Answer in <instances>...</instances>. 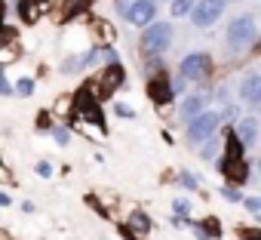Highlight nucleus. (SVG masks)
<instances>
[{"label":"nucleus","instance_id":"nucleus-40","mask_svg":"<svg viewBox=\"0 0 261 240\" xmlns=\"http://www.w3.org/2000/svg\"><path fill=\"white\" fill-rule=\"evenodd\" d=\"M4 10H7V4H4V0H0V16H4Z\"/></svg>","mask_w":261,"mask_h":240},{"label":"nucleus","instance_id":"nucleus-2","mask_svg":"<svg viewBox=\"0 0 261 240\" xmlns=\"http://www.w3.org/2000/svg\"><path fill=\"white\" fill-rule=\"evenodd\" d=\"M172 37H175V28L169 22H151L142 31L139 50L145 53V59H163V53L172 46Z\"/></svg>","mask_w":261,"mask_h":240},{"label":"nucleus","instance_id":"nucleus-3","mask_svg":"<svg viewBox=\"0 0 261 240\" xmlns=\"http://www.w3.org/2000/svg\"><path fill=\"white\" fill-rule=\"evenodd\" d=\"M71 114H74L77 124H98V127H105L101 102H98L86 86H80L77 92H71Z\"/></svg>","mask_w":261,"mask_h":240},{"label":"nucleus","instance_id":"nucleus-29","mask_svg":"<svg viewBox=\"0 0 261 240\" xmlns=\"http://www.w3.org/2000/svg\"><path fill=\"white\" fill-rule=\"evenodd\" d=\"M49 136H53V139H56L62 148L71 142V130H65V127H53V130H49Z\"/></svg>","mask_w":261,"mask_h":240},{"label":"nucleus","instance_id":"nucleus-19","mask_svg":"<svg viewBox=\"0 0 261 240\" xmlns=\"http://www.w3.org/2000/svg\"><path fill=\"white\" fill-rule=\"evenodd\" d=\"M221 142H224V160H243V157H246V148H243V142L237 139L233 127H224Z\"/></svg>","mask_w":261,"mask_h":240},{"label":"nucleus","instance_id":"nucleus-10","mask_svg":"<svg viewBox=\"0 0 261 240\" xmlns=\"http://www.w3.org/2000/svg\"><path fill=\"white\" fill-rule=\"evenodd\" d=\"M237 99L246 102L249 108H258L261 105V74L258 71H246L243 80L237 83Z\"/></svg>","mask_w":261,"mask_h":240},{"label":"nucleus","instance_id":"nucleus-1","mask_svg":"<svg viewBox=\"0 0 261 240\" xmlns=\"http://www.w3.org/2000/svg\"><path fill=\"white\" fill-rule=\"evenodd\" d=\"M255 43H258V22H255V16H252V13L237 16V19L227 25V37H224L227 53H230V56H240V53H246V50L255 46Z\"/></svg>","mask_w":261,"mask_h":240},{"label":"nucleus","instance_id":"nucleus-28","mask_svg":"<svg viewBox=\"0 0 261 240\" xmlns=\"http://www.w3.org/2000/svg\"><path fill=\"white\" fill-rule=\"evenodd\" d=\"M181 188H188V191H197L200 188V182H197V176L194 173H178V179H175Z\"/></svg>","mask_w":261,"mask_h":240},{"label":"nucleus","instance_id":"nucleus-17","mask_svg":"<svg viewBox=\"0 0 261 240\" xmlns=\"http://www.w3.org/2000/svg\"><path fill=\"white\" fill-rule=\"evenodd\" d=\"M129 234H136V237H148L151 234V215L145 212V209H133V212H129V219H126V225H123Z\"/></svg>","mask_w":261,"mask_h":240},{"label":"nucleus","instance_id":"nucleus-6","mask_svg":"<svg viewBox=\"0 0 261 240\" xmlns=\"http://www.w3.org/2000/svg\"><path fill=\"white\" fill-rule=\"evenodd\" d=\"M218 127H221V114L206 108L203 114H197L191 124H188L185 139H188V142H194V145H203V142H209V139L218 133Z\"/></svg>","mask_w":261,"mask_h":240},{"label":"nucleus","instance_id":"nucleus-31","mask_svg":"<svg viewBox=\"0 0 261 240\" xmlns=\"http://www.w3.org/2000/svg\"><path fill=\"white\" fill-rule=\"evenodd\" d=\"M243 206H246L252 215H261V197H243Z\"/></svg>","mask_w":261,"mask_h":240},{"label":"nucleus","instance_id":"nucleus-11","mask_svg":"<svg viewBox=\"0 0 261 240\" xmlns=\"http://www.w3.org/2000/svg\"><path fill=\"white\" fill-rule=\"evenodd\" d=\"M145 92H148V99H151L157 108H166V105L175 99V92H172V83H169V74L148 77V86H145Z\"/></svg>","mask_w":261,"mask_h":240},{"label":"nucleus","instance_id":"nucleus-21","mask_svg":"<svg viewBox=\"0 0 261 240\" xmlns=\"http://www.w3.org/2000/svg\"><path fill=\"white\" fill-rule=\"evenodd\" d=\"M191 200L188 197H175L172 200V219H178V222H191Z\"/></svg>","mask_w":261,"mask_h":240},{"label":"nucleus","instance_id":"nucleus-30","mask_svg":"<svg viewBox=\"0 0 261 240\" xmlns=\"http://www.w3.org/2000/svg\"><path fill=\"white\" fill-rule=\"evenodd\" d=\"M53 130V117H49V111H40L37 114V133H49Z\"/></svg>","mask_w":261,"mask_h":240},{"label":"nucleus","instance_id":"nucleus-8","mask_svg":"<svg viewBox=\"0 0 261 240\" xmlns=\"http://www.w3.org/2000/svg\"><path fill=\"white\" fill-rule=\"evenodd\" d=\"M218 170H221V176L227 179L230 188H243V185L252 182V166H249L246 157H243V160H224V157H221Z\"/></svg>","mask_w":261,"mask_h":240},{"label":"nucleus","instance_id":"nucleus-15","mask_svg":"<svg viewBox=\"0 0 261 240\" xmlns=\"http://www.w3.org/2000/svg\"><path fill=\"white\" fill-rule=\"evenodd\" d=\"M92 0H62L59 4V22H74L80 16H89Z\"/></svg>","mask_w":261,"mask_h":240},{"label":"nucleus","instance_id":"nucleus-34","mask_svg":"<svg viewBox=\"0 0 261 240\" xmlns=\"http://www.w3.org/2000/svg\"><path fill=\"white\" fill-rule=\"evenodd\" d=\"M114 114H120V117H136V108H129L126 102H114Z\"/></svg>","mask_w":261,"mask_h":240},{"label":"nucleus","instance_id":"nucleus-38","mask_svg":"<svg viewBox=\"0 0 261 240\" xmlns=\"http://www.w3.org/2000/svg\"><path fill=\"white\" fill-rule=\"evenodd\" d=\"M13 200H10V194H4V191H0V206H10Z\"/></svg>","mask_w":261,"mask_h":240},{"label":"nucleus","instance_id":"nucleus-39","mask_svg":"<svg viewBox=\"0 0 261 240\" xmlns=\"http://www.w3.org/2000/svg\"><path fill=\"white\" fill-rule=\"evenodd\" d=\"M0 240H13V234H10L7 228H0Z\"/></svg>","mask_w":261,"mask_h":240},{"label":"nucleus","instance_id":"nucleus-16","mask_svg":"<svg viewBox=\"0 0 261 240\" xmlns=\"http://www.w3.org/2000/svg\"><path fill=\"white\" fill-rule=\"evenodd\" d=\"M233 133H237V139L243 142L246 151L255 148V145H258V117H243L240 124L233 127Z\"/></svg>","mask_w":261,"mask_h":240},{"label":"nucleus","instance_id":"nucleus-37","mask_svg":"<svg viewBox=\"0 0 261 240\" xmlns=\"http://www.w3.org/2000/svg\"><path fill=\"white\" fill-rule=\"evenodd\" d=\"M0 182H16L13 173H10V166H4V163H0Z\"/></svg>","mask_w":261,"mask_h":240},{"label":"nucleus","instance_id":"nucleus-5","mask_svg":"<svg viewBox=\"0 0 261 240\" xmlns=\"http://www.w3.org/2000/svg\"><path fill=\"white\" fill-rule=\"evenodd\" d=\"M123 83H126V71H123V65L117 62V65H105V71H101V74H95V77H89L83 86H86L98 102H105V99H108V95H114Z\"/></svg>","mask_w":261,"mask_h":240},{"label":"nucleus","instance_id":"nucleus-27","mask_svg":"<svg viewBox=\"0 0 261 240\" xmlns=\"http://www.w3.org/2000/svg\"><path fill=\"white\" fill-rule=\"evenodd\" d=\"M169 10H172L175 19H181V16H188V13L194 10V0H172V7H169Z\"/></svg>","mask_w":261,"mask_h":240},{"label":"nucleus","instance_id":"nucleus-26","mask_svg":"<svg viewBox=\"0 0 261 240\" xmlns=\"http://www.w3.org/2000/svg\"><path fill=\"white\" fill-rule=\"evenodd\" d=\"M237 237L240 240H261V228H255V225H237Z\"/></svg>","mask_w":261,"mask_h":240},{"label":"nucleus","instance_id":"nucleus-20","mask_svg":"<svg viewBox=\"0 0 261 240\" xmlns=\"http://www.w3.org/2000/svg\"><path fill=\"white\" fill-rule=\"evenodd\" d=\"M92 34H95L98 46H111V43L117 40V28H114L111 22H105V19H95V22H92Z\"/></svg>","mask_w":261,"mask_h":240},{"label":"nucleus","instance_id":"nucleus-41","mask_svg":"<svg viewBox=\"0 0 261 240\" xmlns=\"http://www.w3.org/2000/svg\"><path fill=\"white\" fill-rule=\"evenodd\" d=\"M221 4H224V7H227V4H237V0H221Z\"/></svg>","mask_w":261,"mask_h":240},{"label":"nucleus","instance_id":"nucleus-36","mask_svg":"<svg viewBox=\"0 0 261 240\" xmlns=\"http://www.w3.org/2000/svg\"><path fill=\"white\" fill-rule=\"evenodd\" d=\"M0 95H13V83H7V74L0 68Z\"/></svg>","mask_w":261,"mask_h":240},{"label":"nucleus","instance_id":"nucleus-14","mask_svg":"<svg viewBox=\"0 0 261 240\" xmlns=\"http://www.w3.org/2000/svg\"><path fill=\"white\" fill-rule=\"evenodd\" d=\"M19 56V31L0 22V62H13Z\"/></svg>","mask_w":261,"mask_h":240},{"label":"nucleus","instance_id":"nucleus-23","mask_svg":"<svg viewBox=\"0 0 261 240\" xmlns=\"http://www.w3.org/2000/svg\"><path fill=\"white\" fill-rule=\"evenodd\" d=\"M218 154H221V139H215V136H212L209 142H203V151H200V157H203V160H215Z\"/></svg>","mask_w":261,"mask_h":240},{"label":"nucleus","instance_id":"nucleus-35","mask_svg":"<svg viewBox=\"0 0 261 240\" xmlns=\"http://www.w3.org/2000/svg\"><path fill=\"white\" fill-rule=\"evenodd\" d=\"M34 173H37V176H43V179H49V176H53V163H49V160H37Z\"/></svg>","mask_w":261,"mask_h":240},{"label":"nucleus","instance_id":"nucleus-32","mask_svg":"<svg viewBox=\"0 0 261 240\" xmlns=\"http://www.w3.org/2000/svg\"><path fill=\"white\" fill-rule=\"evenodd\" d=\"M56 114H71V92L68 95H62L59 102H56V108H53Z\"/></svg>","mask_w":261,"mask_h":240},{"label":"nucleus","instance_id":"nucleus-12","mask_svg":"<svg viewBox=\"0 0 261 240\" xmlns=\"http://www.w3.org/2000/svg\"><path fill=\"white\" fill-rule=\"evenodd\" d=\"M209 99H212L209 92H191V95H185L181 105H178V117L185 120V124H191L197 114L206 111V102H209Z\"/></svg>","mask_w":261,"mask_h":240},{"label":"nucleus","instance_id":"nucleus-18","mask_svg":"<svg viewBox=\"0 0 261 240\" xmlns=\"http://www.w3.org/2000/svg\"><path fill=\"white\" fill-rule=\"evenodd\" d=\"M46 10H49V0H19V16L28 25H34Z\"/></svg>","mask_w":261,"mask_h":240},{"label":"nucleus","instance_id":"nucleus-42","mask_svg":"<svg viewBox=\"0 0 261 240\" xmlns=\"http://www.w3.org/2000/svg\"><path fill=\"white\" fill-rule=\"evenodd\" d=\"M151 4H157V0H151Z\"/></svg>","mask_w":261,"mask_h":240},{"label":"nucleus","instance_id":"nucleus-4","mask_svg":"<svg viewBox=\"0 0 261 240\" xmlns=\"http://www.w3.org/2000/svg\"><path fill=\"white\" fill-rule=\"evenodd\" d=\"M212 74H215V62H212V56L203 53V50L188 53V56L178 62V77H181V80L206 83V80H212Z\"/></svg>","mask_w":261,"mask_h":240},{"label":"nucleus","instance_id":"nucleus-13","mask_svg":"<svg viewBox=\"0 0 261 240\" xmlns=\"http://www.w3.org/2000/svg\"><path fill=\"white\" fill-rule=\"evenodd\" d=\"M197 240H221V219L218 215H203L200 222H188Z\"/></svg>","mask_w":261,"mask_h":240},{"label":"nucleus","instance_id":"nucleus-22","mask_svg":"<svg viewBox=\"0 0 261 240\" xmlns=\"http://www.w3.org/2000/svg\"><path fill=\"white\" fill-rule=\"evenodd\" d=\"M74 130H80L83 136H92V139H98V142H105V139H108L105 127H98V124H77V120H74Z\"/></svg>","mask_w":261,"mask_h":240},{"label":"nucleus","instance_id":"nucleus-7","mask_svg":"<svg viewBox=\"0 0 261 240\" xmlns=\"http://www.w3.org/2000/svg\"><path fill=\"white\" fill-rule=\"evenodd\" d=\"M221 13H224V4H221V0H194L191 22H194V28L206 31V28H212V25L221 19Z\"/></svg>","mask_w":261,"mask_h":240},{"label":"nucleus","instance_id":"nucleus-9","mask_svg":"<svg viewBox=\"0 0 261 240\" xmlns=\"http://www.w3.org/2000/svg\"><path fill=\"white\" fill-rule=\"evenodd\" d=\"M154 16H157V7L151 0H133V4H126V13H123V19L136 28H148L154 22Z\"/></svg>","mask_w":261,"mask_h":240},{"label":"nucleus","instance_id":"nucleus-25","mask_svg":"<svg viewBox=\"0 0 261 240\" xmlns=\"http://www.w3.org/2000/svg\"><path fill=\"white\" fill-rule=\"evenodd\" d=\"M145 74H148V77L166 74V59H148V62H145Z\"/></svg>","mask_w":261,"mask_h":240},{"label":"nucleus","instance_id":"nucleus-24","mask_svg":"<svg viewBox=\"0 0 261 240\" xmlns=\"http://www.w3.org/2000/svg\"><path fill=\"white\" fill-rule=\"evenodd\" d=\"M13 92H16V95H22V99H28V95L34 92V77H19V80H16V86H13Z\"/></svg>","mask_w":261,"mask_h":240},{"label":"nucleus","instance_id":"nucleus-33","mask_svg":"<svg viewBox=\"0 0 261 240\" xmlns=\"http://www.w3.org/2000/svg\"><path fill=\"white\" fill-rule=\"evenodd\" d=\"M221 194H224L230 203H243V191H240V188H230V185H227V188H221Z\"/></svg>","mask_w":261,"mask_h":240}]
</instances>
